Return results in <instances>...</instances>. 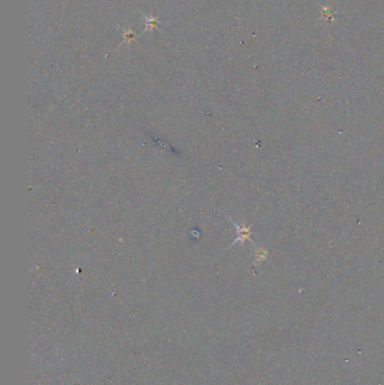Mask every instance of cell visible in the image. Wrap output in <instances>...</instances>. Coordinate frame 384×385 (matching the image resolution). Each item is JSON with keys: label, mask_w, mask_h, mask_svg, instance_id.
Segmentation results:
<instances>
[{"label": "cell", "mask_w": 384, "mask_h": 385, "mask_svg": "<svg viewBox=\"0 0 384 385\" xmlns=\"http://www.w3.org/2000/svg\"><path fill=\"white\" fill-rule=\"evenodd\" d=\"M267 255H268L267 250L264 249V248H258L256 250V253H255V261H254V264L255 265L261 264L262 261H265L266 259H267Z\"/></svg>", "instance_id": "obj_2"}, {"label": "cell", "mask_w": 384, "mask_h": 385, "mask_svg": "<svg viewBox=\"0 0 384 385\" xmlns=\"http://www.w3.org/2000/svg\"><path fill=\"white\" fill-rule=\"evenodd\" d=\"M231 222H232V225H234V227H236L237 233H238L237 239L233 241V243H232V245H231V246H233L234 243H238V242L245 243L247 240H249L250 242H253V243H254L253 239L250 238V237H252V234H253L252 225H249V226H247V225H238L236 222H233V221H232V220H231Z\"/></svg>", "instance_id": "obj_1"}]
</instances>
